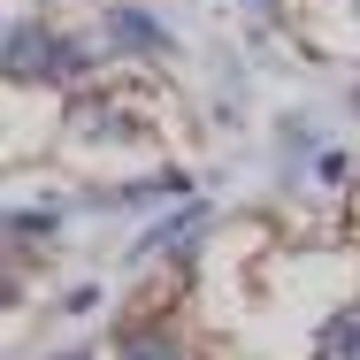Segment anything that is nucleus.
<instances>
[{
	"mask_svg": "<svg viewBox=\"0 0 360 360\" xmlns=\"http://www.w3.org/2000/svg\"><path fill=\"white\" fill-rule=\"evenodd\" d=\"M115 360H192L176 330H123L115 338Z\"/></svg>",
	"mask_w": 360,
	"mask_h": 360,
	"instance_id": "obj_3",
	"label": "nucleus"
},
{
	"mask_svg": "<svg viewBox=\"0 0 360 360\" xmlns=\"http://www.w3.org/2000/svg\"><path fill=\"white\" fill-rule=\"evenodd\" d=\"M353 15H360V0H353Z\"/></svg>",
	"mask_w": 360,
	"mask_h": 360,
	"instance_id": "obj_7",
	"label": "nucleus"
},
{
	"mask_svg": "<svg viewBox=\"0 0 360 360\" xmlns=\"http://www.w3.org/2000/svg\"><path fill=\"white\" fill-rule=\"evenodd\" d=\"M200 222H207V207H184L176 222H161V230L146 238L139 253H176V245H192V238H200ZM176 261H184V253H176Z\"/></svg>",
	"mask_w": 360,
	"mask_h": 360,
	"instance_id": "obj_6",
	"label": "nucleus"
},
{
	"mask_svg": "<svg viewBox=\"0 0 360 360\" xmlns=\"http://www.w3.org/2000/svg\"><path fill=\"white\" fill-rule=\"evenodd\" d=\"M314 360H360V314H330L314 338Z\"/></svg>",
	"mask_w": 360,
	"mask_h": 360,
	"instance_id": "obj_5",
	"label": "nucleus"
},
{
	"mask_svg": "<svg viewBox=\"0 0 360 360\" xmlns=\"http://www.w3.org/2000/svg\"><path fill=\"white\" fill-rule=\"evenodd\" d=\"M77 131H84V139H139V115H123V108H100V100H84V108H77Z\"/></svg>",
	"mask_w": 360,
	"mask_h": 360,
	"instance_id": "obj_4",
	"label": "nucleus"
},
{
	"mask_svg": "<svg viewBox=\"0 0 360 360\" xmlns=\"http://www.w3.org/2000/svg\"><path fill=\"white\" fill-rule=\"evenodd\" d=\"M0 62H8V77H23V84H62V77H84V46L77 39H54L46 23H15L8 46H0Z\"/></svg>",
	"mask_w": 360,
	"mask_h": 360,
	"instance_id": "obj_1",
	"label": "nucleus"
},
{
	"mask_svg": "<svg viewBox=\"0 0 360 360\" xmlns=\"http://www.w3.org/2000/svg\"><path fill=\"white\" fill-rule=\"evenodd\" d=\"M108 39L131 46V54H169V31H161L146 8H115V15H108Z\"/></svg>",
	"mask_w": 360,
	"mask_h": 360,
	"instance_id": "obj_2",
	"label": "nucleus"
}]
</instances>
